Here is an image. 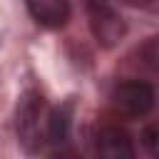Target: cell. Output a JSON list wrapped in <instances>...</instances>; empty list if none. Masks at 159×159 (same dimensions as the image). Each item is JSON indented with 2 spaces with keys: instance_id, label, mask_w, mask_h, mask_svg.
<instances>
[{
  "instance_id": "6da1fadb",
  "label": "cell",
  "mask_w": 159,
  "mask_h": 159,
  "mask_svg": "<svg viewBox=\"0 0 159 159\" xmlns=\"http://www.w3.org/2000/svg\"><path fill=\"white\" fill-rule=\"evenodd\" d=\"M47 102L37 89H27L17 102L15 129L22 149L30 154H37L47 142Z\"/></svg>"
},
{
  "instance_id": "7a4b0ae2",
  "label": "cell",
  "mask_w": 159,
  "mask_h": 159,
  "mask_svg": "<svg viewBox=\"0 0 159 159\" xmlns=\"http://www.w3.org/2000/svg\"><path fill=\"white\" fill-rule=\"evenodd\" d=\"M84 5L94 40L107 50L117 47L127 35V22L119 15V10L112 5V0H84Z\"/></svg>"
},
{
  "instance_id": "3957f363",
  "label": "cell",
  "mask_w": 159,
  "mask_h": 159,
  "mask_svg": "<svg viewBox=\"0 0 159 159\" xmlns=\"http://www.w3.org/2000/svg\"><path fill=\"white\" fill-rule=\"evenodd\" d=\"M154 87L144 80H129L122 82L114 94H112V104L119 114L129 117V119H142L154 109Z\"/></svg>"
},
{
  "instance_id": "277c9868",
  "label": "cell",
  "mask_w": 159,
  "mask_h": 159,
  "mask_svg": "<svg viewBox=\"0 0 159 159\" xmlns=\"http://www.w3.org/2000/svg\"><path fill=\"white\" fill-rule=\"evenodd\" d=\"M94 149L104 159H132L137 154L129 132L122 129V127H117V124H104V127L97 129V134H94Z\"/></svg>"
},
{
  "instance_id": "5b68a950",
  "label": "cell",
  "mask_w": 159,
  "mask_h": 159,
  "mask_svg": "<svg viewBox=\"0 0 159 159\" xmlns=\"http://www.w3.org/2000/svg\"><path fill=\"white\" fill-rule=\"evenodd\" d=\"M25 5H27V12L32 15V20L47 30L65 27L72 15L70 0H25Z\"/></svg>"
},
{
  "instance_id": "8992f818",
  "label": "cell",
  "mask_w": 159,
  "mask_h": 159,
  "mask_svg": "<svg viewBox=\"0 0 159 159\" xmlns=\"http://www.w3.org/2000/svg\"><path fill=\"white\" fill-rule=\"evenodd\" d=\"M70 127H72V104H60L47 112V142L65 144L70 139Z\"/></svg>"
},
{
  "instance_id": "52a82bcc",
  "label": "cell",
  "mask_w": 159,
  "mask_h": 159,
  "mask_svg": "<svg viewBox=\"0 0 159 159\" xmlns=\"http://www.w3.org/2000/svg\"><path fill=\"white\" fill-rule=\"evenodd\" d=\"M142 139H144V147L149 149V154H157V149H159V147H157V129H154V127H147Z\"/></svg>"
},
{
  "instance_id": "ba28073f",
  "label": "cell",
  "mask_w": 159,
  "mask_h": 159,
  "mask_svg": "<svg viewBox=\"0 0 159 159\" xmlns=\"http://www.w3.org/2000/svg\"><path fill=\"white\" fill-rule=\"evenodd\" d=\"M127 5H134V7H144V10H157V2L159 0H122Z\"/></svg>"
}]
</instances>
